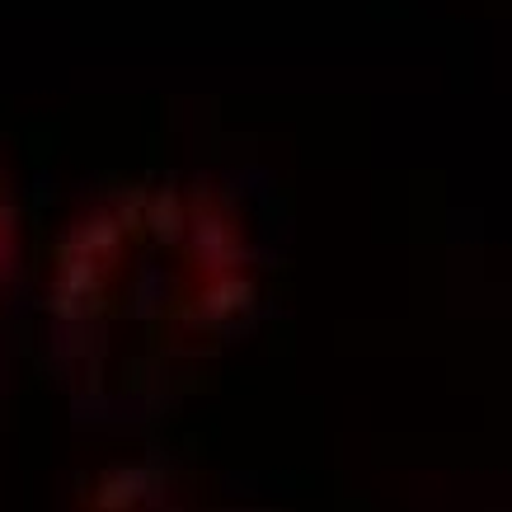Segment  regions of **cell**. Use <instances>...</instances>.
Returning <instances> with one entry per match:
<instances>
[{
    "instance_id": "obj_2",
    "label": "cell",
    "mask_w": 512,
    "mask_h": 512,
    "mask_svg": "<svg viewBox=\"0 0 512 512\" xmlns=\"http://www.w3.org/2000/svg\"><path fill=\"white\" fill-rule=\"evenodd\" d=\"M10 273V212H5V202H0V282Z\"/></svg>"
},
{
    "instance_id": "obj_1",
    "label": "cell",
    "mask_w": 512,
    "mask_h": 512,
    "mask_svg": "<svg viewBox=\"0 0 512 512\" xmlns=\"http://www.w3.org/2000/svg\"><path fill=\"white\" fill-rule=\"evenodd\" d=\"M235 296V254L217 221L174 198L137 202L113 212L71 254L62 311L71 339L109 348L118 339L123 362L198 339Z\"/></svg>"
}]
</instances>
